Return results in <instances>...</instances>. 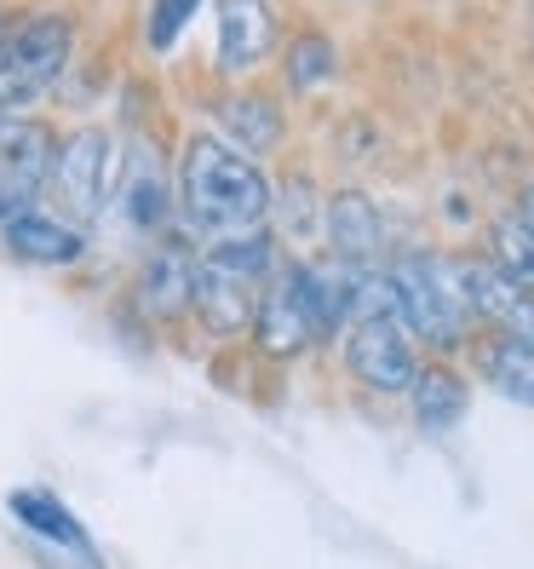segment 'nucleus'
<instances>
[{
	"instance_id": "nucleus-16",
	"label": "nucleus",
	"mask_w": 534,
	"mask_h": 569,
	"mask_svg": "<svg viewBox=\"0 0 534 569\" xmlns=\"http://www.w3.org/2000/svg\"><path fill=\"white\" fill-rule=\"evenodd\" d=\"M248 333L259 340V351L276 357V362H288V357H299V351L316 346L305 311H299V293H293V282H288V264H282V277L259 293V311H253V328H248Z\"/></svg>"
},
{
	"instance_id": "nucleus-7",
	"label": "nucleus",
	"mask_w": 534,
	"mask_h": 569,
	"mask_svg": "<svg viewBox=\"0 0 534 569\" xmlns=\"http://www.w3.org/2000/svg\"><path fill=\"white\" fill-rule=\"evenodd\" d=\"M0 248L29 271H70L87 259V224H75L58 202H23L0 219Z\"/></svg>"
},
{
	"instance_id": "nucleus-17",
	"label": "nucleus",
	"mask_w": 534,
	"mask_h": 569,
	"mask_svg": "<svg viewBox=\"0 0 534 569\" xmlns=\"http://www.w3.org/2000/svg\"><path fill=\"white\" fill-rule=\"evenodd\" d=\"M477 368L483 380L517 409H534V340L512 328H488L477 340Z\"/></svg>"
},
{
	"instance_id": "nucleus-19",
	"label": "nucleus",
	"mask_w": 534,
	"mask_h": 569,
	"mask_svg": "<svg viewBox=\"0 0 534 569\" xmlns=\"http://www.w3.org/2000/svg\"><path fill=\"white\" fill-rule=\"evenodd\" d=\"M333 70H340V52H333V41L322 36V29H305V36H293L282 47V87L293 98H311L333 81Z\"/></svg>"
},
{
	"instance_id": "nucleus-6",
	"label": "nucleus",
	"mask_w": 534,
	"mask_h": 569,
	"mask_svg": "<svg viewBox=\"0 0 534 569\" xmlns=\"http://www.w3.org/2000/svg\"><path fill=\"white\" fill-rule=\"evenodd\" d=\"M173 167L167 156L150 144V139H132L121 144V179H115V196H110V213L127 237H161L173 230Z\"/></svg>"
},
{
	"instance_id": "nucleus-8",
	"label": "nucleus",
	"mask_w": 534,
	"mask_h": 569,
	"mask_svg": "<svg viewBox=\"0 0 534 569\" xmlns=\"http://www.w3.org/2000/svg\"><path fill=\"white\" fill-rule=\"evenodd\" d=\"M345 375L369 391H409L420 375L414 333L396 317H351L345 328Z\"/></svg>"
},
{
	"instance_id": "nucleus-10",
	"label": "nucleus",
	"mask_w": 534,
	"mask_h": 569,
	"mask_svg": "<svg viewBox=\"0 0 534 569\" xmlns=\"http://www.w3.org/2000/svg\"><path fill=\"white\" fill-rule=\"evenodd\" d=\"M276 52H282V18L271 0H219V29H213L219 76H253Z\"/></svg>"
},
{
	"instance_id": "nucleus-2",
	"label": "nucleus",
	"mask_w": 534,
	"mask_h": 569,
	"mask_svg": "<svg viewBox=\"0 0 534 569\" xmlns=\"http://www.w3.org/2000/svg\"><path fill=\"white\" fill-rule=\"evenodd\" d=\"M282 277V242L271 230H248V237H224L195 253V317L213 333H248L259 293Z\"/></svg>"
},
{
	"instance_id": "nucleus-5",
	"label": "nucleus",
	"mask_w": 534,
	"mask_h": 569,
	"mask_svg": "<svg viewBox=\"0 0 534 569\" xmlns=\"http://www.w3.org/2000/svg\"><path fill=\"white\" fill-rule=\"evenodd\" d=\"M115 179H121V139L110 127H75L63 132L58 150H52V202L70 213L75 224H98L110 213V196H115Z\"/></svg>"
},
{
	"instance_id": "nucleus-20",
	"label": "nucleus",
	"mask_w": 534,
	"mask_h": 569,
	"mask_svg": "<svg viewBox=\"0 0 534 569\" xmlns=\"http://www.w3.org/2000/svg\"><path fill=\"white\" fill-rule=\"evenodd\" d=\"M488 259H494L517 288H534V230H528L517 213H506V219L488 224Z\"/></svg>"
},
{
	"instance_id": "nucleus-4",
	"label": "nucleus",
	"mask_w": 534,
	"mask_h": 569,
	"mask_svg": "<svg viewBox=\"0 0 534 569\" xmlns=\"http://www.w3.org/2000/svg\"><path fill=\"white\" fill-rule=\"evenodd\" d=\"M75 58L70 12H23L0 23V116H36Z\"/></svg>"
},
{
	"instance_id": "nucleus-14",
	"label": "nucleus",
	"mask_w": 534,
	"mask_h": 569,
	"mask_svg": "<svg viewBox=\"0 0 534 569\" xmlns=\"http://www.w3.org/2000/svg\"><path fill=\"white\" fill-rule=\"evenodd\" d=\"M7 512H12L29 535H36V541H47V547H58V552H70V558L87 563V569H104V552L92 547L87 523H81L70 507H63L52 489H36V483L12 489V495H7Z\"/></svg>"
},
{
	"instance_id": "nucleus-1",
	"label": "nucleus",
	"mask_w": 534,
	"mask_h": 569,
	"mask_svg": "<svg viewBox=\"0 0 534 569\" xmlns=\"http://www.w3.org/2000/svg\"><path fill=\"white\" fill-rule=\"evenodd\" d=\"M173 196L190 237L202 242L248 237V230H264V219H271V179H264L259 156L224 144L213 127L184 139L173 167Z\"/></svg>"
},
{
	"instance_id": "nucleus-13",
	"label": "nucleus",
	"mask_w": 534,
	"mask_h": 569,
	"mask_svg": "<svg viewBox=\"0 0 534 569\" xmlns=\"http://www.w3.org/2000/svg\"><path fill=\"white\" fill-rule=\"evenodd\" d=\"M322 242L333 259H345V264H385V213L369 190H333L328 196V208H322Z\"/></svg>"
},
{
	"instance_id": "nucleus-3",
	"label": "nucleus",
	"mask_w": 534,
	"mask_h": 569,
	"mask_svg": "<svg viewBox=\"0 0 534 569\" xmlns=\"http://www.w3.org/2000/svg\"><path fill=\"white\" fill-rule=\"evenodd\" d=\"M385 288H391V306L396 322H403L414 340L454 351L472 340V299H465V271L460 259L449 253H396L385 264Z\"/></svg>"
},
{
	"instance_id": "nucleus-23",
	"label": "nucleus",
	"mask_w": 534,
	"mask_h": 569,
	"mask_svg": "<svg viewBox=\"0 0 534 569\" xmlns=\"http://www.w3.org/2000/svg\"><path fill=\"white\" fill-rule=\"evenodd\" d=\"M0 23H7V12H0Z\"/></svg>"
},
{
	"instance_id": "nucleus-22",
	"label": "nucleus",
	"mask_w": 534,
	"mask_h": 569,
	"mask_svg": "<svg viewBox=\"0 0 534 569\" xmlns=\"http://www.w3.org/2000/svg\"><path fill=\"white\" fill-rule=\"evenodd\" d=\"M512 213H517V219H523V224L534 230V179H528V184L517 190V208H512Z\"/></svg>"
},
{
	"instance_id": "nucleus-9",
	"label": "nucleus",
	"mask_w": 534,
	"mask_h": 569,
	"mask_svg": "<svg viewBox=\"0 0 534 569\" xmlns=\"http://www.w3.org/2000/svg\"><path fill=\"white\" fill-rule=\"evenodd\" d=\"M362 271H369V264H345V259H333V253H328V259H299V264H288V282H293V293H299V311H305L316 346H328L333 333L351 328Z\"/></svg>"
},
{
	"instance_id": "nucleus-12",
	"label": "nucleus",
	"mask_w": 534,
	"mask_h": 569,
	"mask_svg": "<svg viewBox=\"0 0 534 569\" xmlns=\"http://www.w3.org/2000/svg\"><path fill=\"white\" fill-rule=\"evenodd\" d=\"M52 127L36 116H0V202L23 208V202H41L47 184H52Z\"/></svg>"
},
{
	"instance_id": "nucleus-15",
	"label": "nucleus",
	"mask_w": 534,
	"mask_h": 569,
	"mask_svg": "<svg viewBox=\"0 0 534 569\" xmlns=\"http://www.w3.org/2000/svg\"><path fill=\"white\" fill-rule=\"evenodd\" d=\"M213 132L248 156H271L288 132V116L271 92H224L213 104Z\"/></svg>"
},
{
	"instance_id": "nucleus-11",
	"label": "nucleus",
	"mask_w": 534,
	"mask_h": 569,
	"mask_svg": "<svg viewBox=\"0 0 534 569\" xmlns=\"http://www.w3.org/2000/svg\"><path fill=\"white\" fill-rule=\"evenodd\" d=\"M132 299L150 322H179L195 306V248L179 237V230H161L150 242L139 277H132Z\"/></svg>"
},
{
	"instance_id": "nucleus-18",
	"label": "nucleus",
	"mask_w": 534,
	"mask_h": 569,
	"mask_svg": "<svg viewBox=\"0 0 534 569\" xmlns=\"http://www.w3.org/2000/svg\"><path fill=\"white\" fill-rule=\"evenodd\" d=\"M409 397H414V420L425 431H454L465 420V409H472V391H465V380L449 362H420Z\"/></svg>"
},
{
	"instance_id": "nucleus-21",
	"label": "nucleus",
	"mask_w": 534,
	"mask_h": 569,
	"mask_svg": "<svg viewBox=\"0 0 534 569\" xmlns=\"http://www.w3.org/2000/svg\"><path fill=\"white\" fill-rule=\"evenodd\" d=\"M195 12H202V0H150V18H144V47L155 58H167L179 41H184V29L195 23Z\"/></svg>"
}]
</instances>
